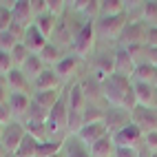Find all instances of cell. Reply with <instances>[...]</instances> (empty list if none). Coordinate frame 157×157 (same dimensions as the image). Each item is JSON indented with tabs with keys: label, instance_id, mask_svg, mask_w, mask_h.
<instances>
[{
	"label": "cell",
	"instance_id": "816d5d0a",
	"mask_svg": "<svg viewBox=\"0 0 157 157\" xmlns=\"http://www.w3.org/2000/svg\"><path fill=\"white\" fill-rule=\"evenodd\" d=\"M2 131H5V126H2V124H0V137H2Z\"/></svg>",
	"mask_w": 157,
	"mask_h": 157
},
{
	"label": "cell",
	"instance_id": "ab89813d",
	"mask_svg": "<svg viewBox=\"0 0 157 157\" xmlns=\"http://www.w3.org/2000/svg\"><path fill=\"white\" fill-rule=\"evenodd\" d=\"M16 69V64H13V60H11V53H5V51H0V73H11Z\"/></svg>",
	"mask_w": 157,
	"mask_h": 157
},
{
	"label": "cell",
	"instance_id": "44dd1931",
	"mask_svg": "<svg viewBox=\"0 0 157 157\" xmlns=\"http://www.w3.org/2000/svg\"><path fill=\"white\" fill-rule=\"evenodd\" d=\"M22 73L27 75L29 82H36L44 73V62L40 60V56H29V60L22 64Z\"/></svg>",
	"mask_w": 157,
	"mask_h": 157
},
{
	"label": "cell",
	"instance_id": "9a60e30c",
	"mask_svg": "<svg viewBox=\"0 0 157 157\" xmlns=\"http://www.w3.org/2000/svg\"><path fill=\"white\" fill-rule=\"evenodd\" d=\"M33 86H36V93H44V91H56L58 93V89L62 86V80L58 78L56 71L44 69V73L33 82Z\"/></svg>",
	"mask_w": 157,
	"mask_h": 157
},
{
	"label": "cell",
	"instance_id": "f5cc1de1",
	"mask_svg": "<svg viewBox=\"0 0 157 157\" xmlns=\"http://www.w3.org/2000/svg\"><path fill=\"white\" fill-rule=\"evenodd\" d=\"M148 157H157V153H153V155H148Z\"/></svg>",
	"mask_w": 157,
	"mask_h": 157
},
{
	"label": "cell",
	"instance_id": "d6986e66",
	"mask_svg": "<svg viewBox=\"0 0 157 157\" xmlns=\"http://www.w3.org/2000/svg\"><path fill=\"white\" fill-rule=\"evenodd\" d=\"M31 102L33 100L29 95H25V93H11V98H9V109H11V113L18 115V117H25V115H29Z\"/></svg>",
	"mask_w": 157,
	"mask_h": 157
},
{
	"label": "cell",
	"instance_id": "ffe728a7",
	"mask_svg": "<svg viewBox=\"0 0 157 157\" xmlns=\"http://www.w3.org/2000/svg\"><path fill=\"white\" fill-rule=\"evenodd\" d=\"M135 82H142V84H157V67L148 64V62H140L137 69H135Z\"/></svg>",
	"mask_w": 157,
	"mask_h": 157
},
{
	"label": "cell",
	"instance_id": "bcb514c9",
	"mask_svg": "<svg viewBox=\"0 0 157 157\" xmlns=\"http://www.w3.org/2000/svg\"><path fill=\"white\" fill-rule=\"evenodd\" d=\"M31 9H33L36 18L42 16V13H47V0H31Z\"/></svg>",
	"mask_w": 157,
	"mask_h": 157
},
{
	"label": "cell",
	"instance_id": "30bf717a",
	"mask_svg": "<svg viewBox=\"0 0 157 157\" xmlns=\"http://www.w3.org/2000/svg\"><path fill=\"white\" fill-rule=\"evenodd\" d=\"M133 91L137 98V106L157 111V89L153 84H142V82H133Z\"/></svg>",
	"mask_w": 157,
	"mask_h": 157
},
{
	"label": "cell",
	"instance_id": "f6af8a7d",
	"mask_svg": "<svg viewBox=\"0 0 157 157\" xmlns=\"http://www.w3.org/2000/svg\"><path fill=\"white\" fill-rule=\"evenodd\" d=\"M69 157H91V153H86V148H84V146H80V144H71Z\"/></svg>",
	"mask_w": 157,
	"mask_h": 157
},
{
	"label": "cell",
	"instance_id": "4316f807",
	"mask_svg": "<svg viewBox=\"0 0 157 157\" xmlns=\"http://www.w3.org/2000/svg\"><path fill=\"white\" fill-rule=\"evenodd\" d=\"M27 135H31L38 144H44L49 142V128H47V124H38V122H27V126H25Z\"/></svg>",
	"mask_w": 157,
	"mask_h": 157
},
{
	"label": "cell",
	"instance_id": "603a6c76",
	"mask_svg": "<svg viewBox=\"0 0 157 157\" xmlns=\"http://www.w3.org/2000/svg\"><path fill=\"white\" fill-rule=\"evenodd\" d=\"M126 5H128V2H124V0H100V13H102V18L124 16Z\"/></svg>",
	"mask_w": 157,
	"mask_h": 157
},
{
	"label": "cell",
	"instance_id": "484cf974",
	"mask_svg": "<svg viewBox=\"0 0 157 157\" xmlns=\"http://www.w3.org/2000/svg\"><path fill=\"white\" fill-rule=\"evenodd\" d=\"M33 102L38 104V106H42L44 111H53L56 104L60 102V95L56 91H44V93H33Z\"/></svg>",
	"mask_w": 157,
	"mask_h": 157
},
{
	"label": "cell",
	"instance_id": "8fae6325",
	"mask_svg": "<svg viewBox=\"0 0 157 157\" xmlns=\"http://www.w3.org/2000/svg\"><path fill=\"white\" fill-rule=\"evenodd\" d=\"M11 16L16 25H22L25 29H29L36 22V13L31 9V0H16L11 5Z\"/></svg>",
	"mask_w": 157,
	"mask_h": 157
},
{
	"label": "cell",
	"instance_id": "7a4b0ae2",
	"mask_svg": "<svg viewBox=\"0 0 157 157\" xmlns=\"http://www.w3.org/2000/svg\"><path fill=\"white\" fill-rule=\"evenodd\" d=\"M47 128H49V137L53 142H62V137L69 133V104H67V98H60L56 109L49 113Z\"/></svg>",
	"mask_w": 157,
	"mask_h": 157
},
{
	"label": "cell",
	"instance_id": "d590c367",
	"mask_svg": "<svg viewBox=\"0 0 157 157\" xmlns=\"http://www.w3.org/2000/svg\"><path fill=\"white\" fill-rule=\"evenodd\" d=\"M29 56H31V51L25 47V44H18L13 51H11V60H13V64H16V69H22V64L29 60Z\"/></svg>",
	"mask_w": 157,
	"mask_h": 157
},
{
	"label": "cell",
	"instance_id": "277c9868",
	"mask_svg": "<svg viewBox=\"0 0 157 157\" xmlns=\"http://www.w3.org/2000/svg\"><path fill=\"white\" fill-rule=\"evenodd\" d=\"M144 140V133L135 126V124H126L117 133H113V144L115 148H140V144Z\"/></svg>",
	"mask_w": 157,
	"mask_h": 157
},
{
	"label": "cell",
	"instance_id": "5b68a950",
	"mask_svg": "<svg viewBox=\"0 0 157 157\" xmlns=\"http://www.w3.org/2000/svg\"><path fill=\"white\" fill-rule=\"evenodd\" d=\"M25 135H27V131H25L22 124H18V122L7 124L5 131H2V137H0V144H2L5 153L7 155H16L18 146L22 144V140H25Z\"/></svg>",
	"mask_w": 157,
	"mask_h": 157
},
{
	"label": "cell",
	"instance_id": "f907efd6",
	"mask_svg": "<svg viewBox=\"0 0 157 157\" xmlns=\"http://www.w3.org/2000/svg\"><path fill=\"white\" fill-rule=\"evenodd\" d=\"M7 153H5V148H2V144H0V157H5Z\"/></svg>",
	"mask_w": 157,
	"mask_h": 157
},
{
	"label": "cell",
	"instance_id": "e575fe53",
	"mask_svg": "<svg viewBox=\"0 0 157 157\" xmlns=\"http://www.w3.org/2000/svg\"><path fill=\"white\" fill-rule=\"evenodd\" d=\"M49 120V111H44L42 106H38L36 102H31V109L27 115V122H38V124H47Z\"/></svg>",
	"mask_w": 157,
	"mask_h": 157
},
{
	"label": "cell",
	"instance_id": "ac0fdd59",
	"mask_svg": "<svg viewBox=\"0 0 157 157\" xmlns=\"http://www.w3.org/2000/svg\"><path fill=\"white\" fill-rule=\"evenodd\" d=\"M5 78H7V84L13 93H25V95H29V80L22 73V69H13L11 73H7Z\"/></svg>",
	"mask_w": 157,
	"mask_h": 157
},
{
	"label": "cell",
	"instance_id": "7bdbcfd3",
	"mask_svg": "<svg viewBox=\"0 0 157 157\" xmlns=\"http://www.w3.org/2000/svg\"><path fill=\"white\" fill-rule=\"evenodd\" d=\"M67 5L78 13H86V9L91 7V0H73V2H67Z\"/></svg>",
	"mask_w": 157,
	"mask_h": 157
},
{
	"label": "cell",
	"instance_id": "3957f363",
	"mask_svg": "<svg viewBox=\"0 0 157 157\" xmlns=\"http://www.w3.org/2000/svg\"><path fill=\"white\" fill-rule=\"evenodd\" d=\"M93 47H95V22H84L80 27V31L73 38V51H75V58H86Z\"/></svg>",
	"mask_w": 157,
	"mask_h": 157
},
{
	"label": "cell",
	"instance_id": "f35d334b",
	"mask_svg": "<svg viewBox=\"0 0 157 157\" xmlns=\"http://www.w3.org/2000/svg\"><path fill=\"white\" fill-rule=\"evenodd\" d=\"M64 9H67L64 0H47V13H51L53 18H60L64 13Z\"/></svg>",
	"mask_w": 157,
	"mask_h": 157
},
{
	"label": "cell",
	"instance_id": "f546056e",
	"mask_svg": "<svg viewBox=\"0 0 157 157\" xmlns=\"http://www.w3.org/2000/svg\"><path fill=\"white\" fill-rule=\"evenodd\" d=\"M36 153H38V142L31 137V135H25V140L18 146L13 157H36Z\"/></svg>",
	"mask_w": 157,
	"mask_h": 157
},
{
	"label": "cell",
	"instance_id": "1f68e13d",
	"mask_svg": "<svg viewBox=\"0 0 157 157\" xmlns=\"http://www.w3.org/2000/svg\"><path fill=\"white\" fill-rule=\"evenodd\" d=\"M142 13H144V25L148 27V29H155V27H157V0L144 2Z\"/></svg>",
	"mask_w": 157,
	"mask_h": 157
},
{
	"label": "cell",
	"instance_id": "8d00e7d4",
	"mask_svg": "<svg viewBox=\"0 0 157 157\" xmlns=\"http://www.w3.org/2000/svg\"><path fill=\"white\" fill-rule=\"evenodd\" d=\"M20 42L9 33V31H5V33H0V51H5V53H11V51L18 47Z\"/></svg>",
	"mask_w": 157,
	"mask_h": 157
},
{
	"label": "cell",
	"instance_id": "4fadbf2b",
	"mask_svg": "<svg viewBox=\"0 0 157 157\" xmlns=\"http://www.w3.org/2000/svg\"><path fill=\"white\" fill-rule=\"evenodd\" d=\"M106 135H111L109 128H106V124H89V126H84L78 133V140L91 148L95 142H100L102 137H106Z\"/></svg>",
	"mask_w": 157,
	"mask_h": 157
},
{
	"label": "cell",
	"instance_id": "74e56055",
	"mask_svg": "<svg viewBox=\"0 0 157 157\" xmlns=\"http://www.w3.org/2000/svg\"><path fill=\"white\" fill-rule=\"evenodd\" d=\"M13 25V16H11V7H0V33L9 31V27Z\"/></svg>",
	"mask_w": 157,
	"mask_h": 157
},
{
	"label": "cell",
	"instance_id": "836d02e7",
	"mask_svg": "<svg viewBox=\"0 0 157 157\" xmlns=\"http://www.w3.org/2000/svg\"><path fill=\"white\" fill-rule=\"evenodd\" d=\"M56 36L60 40V44H73V38H75V31H71V22H58Z\"/></svg>",
	"mask_w": 157,
	"mask_h": 157
},
{
	"label": "cell",
	"instance_id": "f1b7e54d",
	"mask_svg": "<svg viewBox=\"0 0 157 157\" xmlns=\"http://www.w3.org/2000/svg\"><path fill=\"white\" fill-rule=\"evenodd\" d=\"M82 91H84L86 102H89V100H91V102H98L100 98H104V95H102V84H98L93 78H89L86 82H82Z\"/></svg>",
	"mask_w": 157,
	"mask_h": 157
},
{
	"label": "cell",
	"instance_id": "60d3db41",
	"mask_svg": "<svg viewBox=\"0 0 157 157\" xmlns=\"http://www.w3.org/2000/svg\"><path fill=\"white\" fill-rule=\"evenodd\" d=\"M9 98H11V89L7 84V78L0 75V106H2V104H9Z\"/></svg>",
	"mask_w": 157,
	"mask_h": 157
},
{
	"label": "cell",
	"instance_id": "52a82bcc",
	"mask_svg": "<svg viewBox=\"0 0 157 157\" xmlns=\"http://www.w3.org/2000/svg\"><path fill=\"white\" fill-rule=\"evenodd\" d=\"M122 40L126 42V47H146V40H148V27L142 22H128L126 29L122 33Z\"/></svg>",
	"mask_w": 157,
	"mask_h": 157
},
{
	"label": "cell",
	"instance_id": "2e32d148",
	"mask_svg": "<svg viewBox=\"0 0 157 157\" xmlns=\"http://www.w3.org/2000/svg\"><path fill=\"white\" fill-rule=\"evenodd\" d=\"M67 104H69V111L71 113H84L86 111V98H84V91H82L80 82L71 86L69 98H67Z\"/></svg>",
	"mask_w": 157,
	"mask_h": 157
},
{
	"label": "cell",
	"instance_id": "d4e9b609",
	"mask_svg": "<svg viewBox=\"0 0 157 157\" xmlns=\"http://www.w3.org/2000/svg\"><path fill=\"white\" fill-rule=\"evenodd\" d=\"M115 155V144H113V135H106L100 142L91 146V157H113Z\"/></svg>",
	"mask_w": 157,
	"mask_h": 157
},
{
	"label": "cell",
	"instance_id": "83f0119b",
	"mask_svg": "<svg viewBox=\"0 0 157 157\" xmlns=\"http://www.w3.org/2000/svg\"><path fill=\"white\" fill-rule=\"evenodd\" d=\"M40 60L44 62V64H60L62 60H64V56H62V51H60V47L58 44H47L44 49H42V53H40Z\"/></svg>",
	"mask_w": 157,
	"mask_h": 157
},
{
	"label": "cell",
	"instance_id": "c3c4849f",
	"mask_svg": "<svg viewBox=\"0 0 157 157\" xmlns=\"http://www.w3.org/2000/svg\"><path fill=\"white\" fill-rule=\"evenodd\" d=\"M146 47H148V49H155V47H157V27H155V29H148V40H146Z\"/></svg>",
	"mask_w": 157,
	"mask_h": 157
},
{
	"label": "cell",
	"instance_id": "ee69618b",
	"mask_svg": "<svg viewBox=\"0 0 157 157\" xmlns=\"http://www.w3.org/2000/svg\"><path fill=\"white\" fill-rule=\"evenodd\" d=\"M11 117H13V113L9 109V104H2V106H0V124H2V126L11 124Z\"/></svg>",
	"mask_w": 157,
	"mask_h": 157
},
{
	"label": "cell",
	"instance_id": "7c38bea8",
	"mask_svg": "<svg viewBox=\"0 0 157 157\" xmlns=\"http://www.w3.org/2000/svg\"><path fill=\"white\" fill-rule=\"evenodd\" d=\"M135 69H137V62L131 58V53L126 49L115 51V75H122L126 80H133Z\"/></svg>",
	"mask_w": 157,
	"mask_h": 157
},
{
	"label": "cell",
	"instance_id": "ba28073f",
	"mask_svg": "<svg viewBox=\"0 0 157 157\" xmlns=\"http://www.w3.org/2000/svg\"><path fill=\"white\" fill-rule=\"evenodd\" d=\"M131 122H133L144 135H146V133H153V131H157V111L137 106V109L131 113Z\"/></svg>",
	"mask_w": 157,
	"mask_h": 157
},
{
	"label": "cell",
	"instance_id": "6da1fadb",
	"mask_svg": "<svg viewBox=\"0 0 157 157\" xmlns=\"http://www.w3.org/2000/svg\"><path fill=\"white\" fill-rule=\"evenodd\" d=\"M102 95L111 104V109L124 111V102L128 100V95H133V82L122 78V75H111L102 84Z\"/></svg>",
	"mask_w": 157,
	"mask_h": 157
},
{
	"label": "cell",
	"instance_id": "b9f144b4",
	"mask_svg": "<svg viewBox=\"0 0 157 157\" xmlns=\"http://www.w3.org/2000/svg\"><path fill=\"white\" fill-rule=\"evenodd\" d=\"M142 144L151 151V155H153V153H157V131L146 133V135H144V140H142Z\"/></svg>",
	"mask_w": 157,
	"mask_h": 157
},
{
	"label": "cell",
	"instance_id": "681fc988",
	"mask_svg": "<svg viewBox=\"0 0 157 157\" xmlns=\"http://www.w3.org/2000/svg\"><path fill=\"white\" fill-rule=\"evenodd\" d=\"M146 62L153 64V67H157V47H155V49H148V47H146Z\"/></svg>",
	"mask_w": 157,
	"mask_h": 157
},
{
	"label": "cell",
	"instance_id": "4dcf8cb0",
	"mask_svg": "<svg viewBox=\"0 0 157 157\" xmlns=\"http://www.w3.org/2000/svg\"><path fill=\"white\" fill-rule=\"evenodd\" d=\"M106 122V111L98 109L95 104L93 106H86L84 111V126H89V124H104Z\"/></svg>",
	"mask_w": 157,
	"mask_h": 157
},
{
	"label": "cell",
	"instance_id": "d6a6232c",
	"mask_svg": "<svg viewBox=\"0 0 157 157\" xmlns=\"http://www.w3.org/2000/svg\"><path fill=\"white\" fill-rule=\"evenodd\" d=\"M60 148H62V142L49 140V142H44V144H38V153H36V157H58Z\"/></svg>",
	"mask_w": 157,
	"mask_h": 157
},
{
	"label": "cell",
	"instance_id": "e0dca14e",
	"mask_svg": "<svg viewBox=\"0 0 157 157\" xmlns=\"http://www.w3.org/2000/svg\"><path fill=\"white\" fill-rule=\"evenodd\" d=\"M106 128H109V133L113 131V133H117L120 128H124L126 124H131V113H126V111H122V109H111V113H106Z\"/></svg>",
	"mask_w": 157,
	"mask_h": 157
},
{
	"label": "cell",
	"instance_id": "9c48e42d",
	"mask_svg": "<svg viewBox=\"0 0 157 157\" xmlns=\"http://www.w3.org/2000/svg\"><path fill=\"white\" fill-rule=\"evenodd\" d=\"M111 75H115V53H102L93 64V80L98 84H104Z\"/></svg>",
	"mask_w": 157,
	"mask_h": 157
},
{
	"label": "cell",
	"instance_id": "7402d4cb",
	"mask_svg": "<svg viewBox=\"0 0 157 157\" xmlns=\"http://www.w3.org/2000/svg\"><path fill=\"white\" fill-rule=\"evenodd\" d=\"M78 67H80V58L69 56V58H64V60L56 67V73H58V78H60L62 82H67V80H71L73 75H75Z\"/></svg>",
	"mask_w": 157,
	"mask_h": 157
},
{
	"label": "cell",
	"instance_id": "db71d44e",
	"mask_svg": "<svg viewBox=\"0 0 157 157\" xmlns=\"http://www.w3.org/2000/svg\"><path fill=\"white\" fill-rule=\"evenodd\" d=\"M155 89H157V84H155Z\"/></svg>",
	"mask_w": 157,
	"mask_h": 157
},
{
	"label": "cell",
	"instance_id": "cb8c5ba5",
	"mask_svg": "<svg viewBox=\"0 0 157 157\" xmlns=\"http://www.w3.org/2000/svg\"><path fill=\"white\" fill-rule=\"evenodd\" d=\"M33 25H36V29L40 31V33H42V36L49 40L51 36L56 33V29H58V18H53L51 13H42V16L36 18Z\"/></svg>",
	"mask_w": 157,
	"mask_h": 157
},
{
	"label": "cell",
	"instance_id": "5bb4252c",
	"mask_svg": "<svg viewBox=\"0 0 157 157\" xmlns=\"http://www.w3.org/2000/svg\"><path fill=\"white\" fill-rule=\"evenodd\" d=\"M22 44L31 51V56H40V53H42V49L49 44V40H47V38H44V36L36 29V25H31V27L27 29V33H25Z\"/></svg>",
	"mask_w": 157,
	"mask_h": 157
},
{
	"label": "cell",
	"instance_id": "8992f818",
	"mask_svg": "<svg viewBox=\"0 0 157 157\" xmlns=\"http://www.w3.org/2000/svg\"><path fill=\"white\" fill-rule=\"evenodd\" d=\"M126 13L124 16H115V18H102L100 25H98V31L102 38L106 40H115V38H122L124 29H126Z\"/></svg>",
	"mask_w": 157,
	"mask_h": 157
},
{
	"label": "cell",
	"instance_id": "7dc6e473",
	"mask_svg": "<svg viewBox=\"0 0 157 157\" xmlns=\"http://www.w3.org/2000/svg\"><path fill=\"white\" fill-rule=\"evenodd\" d=\"M115 157H140L137 148H115Z\"/></svg>",
	"mask_w": 157,
	"mask_h": 157
}]
</instances>
